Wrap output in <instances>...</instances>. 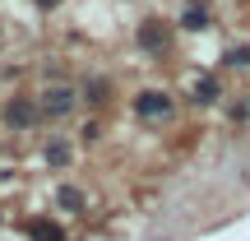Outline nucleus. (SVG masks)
I'll list each match as a JSON object with an SVG mask.
<instances>
[{"instance_id": "nucleus-12", "label": "nucleus", "mask_w": 250, "mask_h": 241, "mask_svg": "<svg viewBox=\"0 0 250 241\" xmlns=\"http://www.w3.org/2000/svg\"><path fill=\"white\" fill-rule=\"evenodd\" d=\"M79 139H83V144H93V139H102V125H98V121L88 116V121L79 125Z\"/></svg>"}, {"instance_id": "nucleus-1", "label": "nucleus", "mask_w": 250, "mask_h": 241, "mask_svg": "<svg viewBox=\"0 0 250 241\" xmlns=\"http://www.w3.org/2000/svg\"><path fill=\"white\" fill-rule=\"evenodd\" d=\"M130 116L144 125V130H167L171 121H176V98H171L167 88H158V84H148V88H139L130 98Z\"/></svg>"}, {"instance_id": "nucleus-17", "label": "nucleus", "mask_w": 250, "mask_h": 241, "mask_svg": "<svg viewBox=\"0 0 250 241\" xmlns=\"http://www.w3.org/2000/svg\"><path fill=\"white\" fill-rule=\"evenodd\" d=\"M0 130H5V125H0Z\"/></svg>"}, {"instance_id": "nucleus-7", "label": "nucleus", "mask_w": 250, "mask_h": 241, "mask_svg": "<svg viewBox=\"0 0 250 241\" xmlns=\"http://www.w3.org/2000/svg\"><path fill=\"white\" fill-rule=\"evenodd\" d=\"M208 23H213V9H208V0H186V5L176 9V28H186V33H204Z\"/></svg>"}, {"instance_id": "nucleus-14", "label": "nucleus", "mask_w": 250, "mask_h": 241, "mask_svg": "<svg viewBox=\"0 0 250 241\" xmlns=\"http://www.w3.org/2000/svg\"><path fill=\"white\" fill-rule=\"evenodd\" d=\"M65 0H33V9H46V14H51V9H61Z\"/></svg>"}, {"instance_id": "nucleus-2", "label": "nucleus", "mask_w": 250, "mask_h": 241, "mask_svg": "<svg viewBox=\"0 0 250 241\" xmlns=\"http://www.w3.org/2000/svg\"><path fill=\"white\" fill-rule=\"evenodd\" d=\"M134 46H139L144 56H171V46H176V23L162 14H144L139 23H134Z\"/></svg>"}, {"instance_id": "nucleus-6", "label": "nucleus", "mask_w": 250, "mask_h": 241, "mask_svg": "<svg viewBox=\"0 0 250 241\" xmlns=\"http://www.w3.org/2000/svg\"><path fill=\"white\" fill-rule=\"evenodd\" d=\"M19 232H23L28 241H70V237H65V223H61V218H51V214L23 218V223H19Z\"/></svg>"}, {"instance_id": "nucleus-3", "label": "nucleus", "mask_w": 250, "mask_h": 241, "mask_svg": "<svg viewBox=\"0 0 250 241\" xmlns=\"http://www.w3.org/2000/svg\"><path fill=\"white\" fill-rule=\"evenodd\" d=\"M37 107H42V121H70L74 111L83 107V102H79V84L46 79V88L37 93Z\"/></svg>"}, {"instance_id": "nucleus-10", "label": "nucleus", "mask_w": 250, "mask_h": 241, "mask_svg": "<svg viewBox=\"0 0 250 241\" xmlns=\"http://www.w3.org/2000/svg\"><path fill=\"white\" fill-rule=\"evenodd\" d=\"M56 209H61V214H83L88 199H83L79 186H56Z\"/></svg>"}, {"instance_id": "nucleus-13", "label": "nucleus", "mask_w": 250, "mask_h": 241, "mask_svg": "<svg viewBox=\"0 0 250 241\" xmlns=\"http://www.w3.org/2000/svg\"><path fill=\"white\" fill-rule=\"evenodd\" d=\"M232 121H250V98H246V102H236V107H232Z\"/></svg>"}, {"instance_id": "nucleus-8", "label": "nucleus", "mask_w": 250, "mask_h": 241, "mask_svg": "<svg viewBox=\"0 0 250 241\" xmlns=\"http://www.w3.org/2000/svg\"><path fill=\"white\" fill-rule=\"evenodd\" d=\"M190 102L195 107H213V102H223V84H218V74H195L190 79Z\"/></svg>"}, {"instance_id": "nucleus-11", "label": "nucleus", "mask_w": 250, "mask_h": 241, "mask_svg": "<svg viewBox=\"0 0 250 241\" xmlns=\"http://www.w3.org/2000/svg\"><path fill=\"white\" fill-rule=\"evenodd\" d=\"M223 65L227 70H250V42H232L223 51Z\"/></svg>"}, {"instance_id": "nucleus-5", "label": "nucleus", "mask_w": 250, "mask_h": 241, "mask_svg": "<svg viewBox=\"0 0 250 241\" xmlns=\"http://www.w3.org/2000/svg\"><path fill=\"white\" fill-rule=\"evenodd\" d=\"M79 102L88 116H102V111L116 102V79L111 74H83L79 79Z\"/></svg>"}, {"instance_id": "nucleus-4", "label": "nucleus", "mask_w": 250, "mask_h": 241, "mask_svg": "<svg viewBox=\"0 0 250 241\" xmlns=\"http://www.w3.org/2000/svg\"><path fill=\"white\" fill-rule=\"evenodd\" d=\"M0 125L14 130V134L37 130V125H42V107H37V98H33V93H9L5 107H0Z\"/></svg>"}, {"instance_id": "nucleus-16", "label": "nucleus", "mask_w": 250, "mask_h": 241, "mask_svg": "<svg viewBox=\"0 0 250 241\" xmlns=\"http://www.w3.org/2000/svg\"><path fill=\"white\" fill-rule=\"evenodd\" d=\"M0 37H5V23H0Z\"/></svg>"}, {"instance_id": "nucleus-9", "label": "nucleus", "mask_w": 250, "mask_h": 241, "mask_svg": "<svg viewBox=\"0 0 250 241\" xmlns=\"http://www.w3.org/2000/svg\"><path fill=\"white\" fill-rule=\"evenodd\" d=\"M37 158H42V167H51V172H65V167L74 162V149H70V139L51 134V139L42 144V153H37Z\"/></svg>"}, {"instance_id": "nucleus-15", "label": "nucleus", "mask_w": 250, "mask_h": 241, "mask_svg": "<svg viewBox=\"0 0 250 241\" xmlns=\"http://www.w3.org/2000/svg\"><path fill=\"white\" fill-rule=\"evenodd\" d=\"M0 227H5V214H0Z\"/></svg>"}]
</instances>
